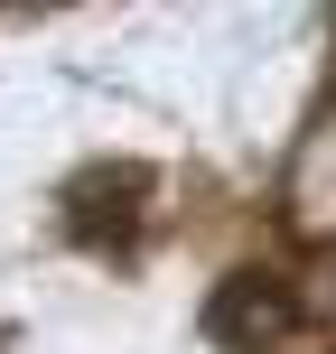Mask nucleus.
Returning <instances> with one entry per match:
<instances>
[]
</instances>
